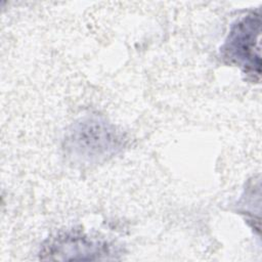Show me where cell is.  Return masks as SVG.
Instances as JSON below:
<instances>
[{
  "instance_id": "6da1fadb",
  "label": "cell",
  "mask_w": 262,
  "mask_h": 262,
  "mask_svg": "<svg viewBox=\"0 0 262 262\" xmlns=\"http://www.w3.org/2000/svg\"><path fill=\"white\" fill-rule=\"evenodd\" d=\"M123 146V138L114 125L96 116H86L67 131L63 152L74 164H97L116 155Z\"/></svg>"
},
{
  "instance_id": "3957f363",
  "label": "cell",
  "mask_w": 262,
  "mask_h": 262,
  "mask_svg": "<svg viewBox=\"0 0 262 262\" xmlns=\"http://www.w3.org/2000/svg\"><path fill=\"white\" fill-rule=\"evenodd\" d=\"M108 243L81 232H67L47 241L40 252L42 260H108L115 259Z\"/></svg>"
},
{
  "instance_id": "7a4b0ae2",
  "label": "cell",
  "mask_w": 262,
  "mask_h": 262,
  "mask_svg": "<svg viewBox=\"0 0 262 262\" xmlns=\"http://www.w3.org/2000/svg\"><path fill=\"white\" fill-rule=\"evenodd\" d=\"M260 32L259 13H249L234 24L220 48L221 57L229 64L241 68L246 74L260 76Z\"/></svg>"
}]
</instances>
